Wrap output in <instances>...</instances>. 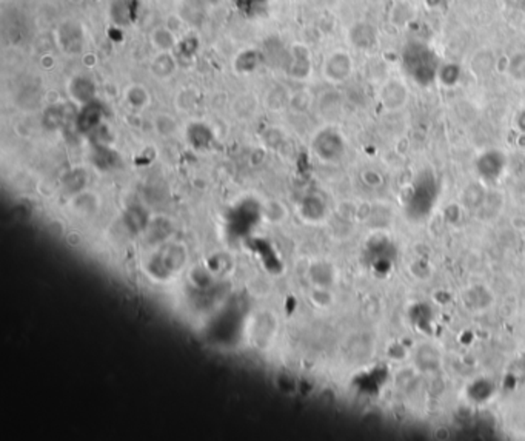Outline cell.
I'll use <instances>...</instances> for the list:
<instances>
[{"mask_svg": "<svg viewBox=\"0 0 525 441\" xmlns=\"http://www.w3.org/2000/svg\"><path fill=\"white\" fill-rule=\"evenodd\" d=\"M400 62L407 76L421 86H429L438 81L441 60L438 52L424 42H410L400 55Z\"/></svg>", "mask_w": 525, "mask_h": 441, "instance_id": "6da1fadb", "label": "cell"}, {"mask_svg": "<svg viewBox=\"0 0 525 441\" xmlns=\"http://www.w3.org/2000/svg\"><path fill=\"white\" fill-rule=\"evenodd\" d=\"M322 73L328 82L342 84L353 73V60L349 52L334 51L324 60Z\"/></svg>", "mask_w": 525, "mask_h": 441, "instance_id": "7a4b0ae2", "label": "cell"}, {"mask_svg": "<svg viewBox=\"0 0 525 441\" xmlns=\"http://www.w3.org/2000/svg\"><path fill=\"white\" fill-rule=\"evenodd\" d=\"M344 140L337 131L333 130H325L316 138L315 150L317 156L322 161H336L339 160L344 153Z\"/></svg>", "mask_w": 525, "mask_h": 441, "instance_id": "3957f363", "label": "cell"}, {"mask_svg": "<svg viewBox=\"0 0 525 441\" xmlns=\"http://www.w3.org/2000/svg\"><path fill=\"white\" fill-rule=\"evenodd\" d=\"M56 39H57L60 50L69 52V55H76V52L82 51L84 43H85V36H84L82 28H80V25L73 23V22H67L64 25H60V28L56 33Z\"/></svg>", "mask_w": 525, "mask_h": 441, "instance_id": "277c9868", "label": "cell"}, {"mask_svg": "<svg viewBox=\"0 0 525 441\" xmlns=\"http://www.w3.org/2000/svg\"><path fill=\"white\" fill-rule=\"evenodd\" d=\"M476 169L482 179L496 181L497 178H501L505 169V156L501 152H496V150L485 152L476 161Z\"/></svg>", "mask_w": 525, "mask_h": 441, "instance_id": "5b68a950", "label": "cell"}, {"mask_svg": "<svg viewBox=\"0 0 525 441\" xmlns=\"http://www.w3.org/2000/svg\"><path fill=\"white\" fill-rule=\"evenodd\" d=\"M350 42L359 50H371L378 43V30L368 22L356 23L350 30Z\"/></svg>", "mask_w": 525, "mask_h": 441, "instance_id": "8992f818", "label": "cell"}, {"mask_svg": "<svg viewBox=\"0 0 525 441\" xmlns=\"http://www.w3.org/2000/svg\"><path fill=\"white\" fill-rule=\"evenodd\" d=\"M68 93L71 99L77 104H86L94 98L96 86L91 79H88L86 76H76L68 84Z\"/></svg>", "mask_w": 525, "mask_h": 441, "instance_id": "52a82bcc", "label": "cell"}, {"mask_svg": "<svg viewBox=\"0 0 525 441\" xmlns=\"http://www.w3.org/2000/svg\"><path fill=\"white\" fill-rule=\"evenodd\" d=\"M176 69L177 64L173 52H157L153 60L149 62V73L159 81L170 79L176 73Z\"/></svg>", "mask_w": 525, "mask_h": 441, "instance_id": "ba28073f", "label": "cell"}, {"mask_svg": "<svg viewBox=\"0 0 525 441\" xmlns=\"http://www.w3.org/2000/svg\"><path fill=\"white\" fill-rule=\"evenodd\" d=\"M291 68L290 74L296 79H305L310 76V51L304 45L291 47Z\"/></svg>", "mask_w": 525, "mask_h": 441, "instance_id": "9c48e42d", "label": "cell"}, {"mask_svg": "<svg viewBox=\"0 0 525 441\" xmlns=\"http://www.w3.org/2000/svg\"><path fill=\"white\" fill-rule=\"evenodd\" d=\"M407 101V88L399 81H388L382 88V102L388 110L402 107Z\"/></svg>", "mask_w": 525, "mask_h": 441, "instance_id": "30bf717a", "label": "cell"}, {"mask_svg": "<svg viewBox=\"0 0 525 441\" xmlns=\"http://www.w3.org/2000/svg\"><path fill=\"white\" fill-rule=\"evenodd\" d=\"M149 42L157 52H173V50L177 47V36L166 28V26H157L149 34Z\"/></svg>", "mask_w": 525, "mask_h": 441, "instance_id": "8fae6325", "label": "cell"}, {"mask_svg": "<svg viewBox=\"0 0 525 441\" xmlns=\"http://www.w3.org/2000/svg\"><path fill=\"white\" fill-rule=\"evenodd\" d=\"M125 99L131 108L144 110L149 105L151 98H149V91L144 85L135 84V85H130L125 90Z\"/></svg>", "mask_w": 525, "mask_h": 441, "instance_id": "7c38bea8", "label": "cell"}, {"mask_svg": "<svg viewBox=\"0 0 525 441\" xmlns=\"http://www.w3.org/2000/svg\"><path fill=\"white\" fill-rule=\"evenodd\" d=\"M462 79V68L456 62H450V64H444L439 68L438 81L446 86H455Z\"/></svg>", "mask_w": 525, "mask_h": 441, "instance_id": "4fadbf2b", "label": "cell"}, {"mask_svg": "<svg viewBox=\"0 0 525 441\" xmlns=\"http://www.w3.org/2000/svg\"><path fill=\"white\" fill-rule=\"evenodd\" d=\"M509 74L516 82H525V51H516L509 60Z\"/></svg>", "mask_w": 525, "mask_h": 441, "instance_id": "5bb4252c", "label": "cell"}, {"mask_svg": "<svg viewBox=\"0 0 525 441\" xmlns=\"http://www.w3.org/2000/svg\"><path fill=\"white\" fill-rule=\"evenodd\" d=\"M154 130L157 131V135L166 138V136H171L176 133L177 123L170 116V114H159V116L154 119Z\"/></svg>", "mask_w": 525, "mask_h": 441, "instance_id": "9a60e30c", "label": "cell"}, {"mask_svg": "<svg viewBox=\"0 0 525 441\" xmlns=\"http://www.w3.org/2000/svg\"><path fill=\"white\" fill-rule=\"evenodd\" d=\"M165 26L170 31H173L177 38H179L181 34H182V31L185 30V22H184V19H182V17L179 14L171 13V14L166 16Z\"/></svg>", "mask_w": 525, "mask_h": 441, "instance_id": "2e32d148", "label": "cell"}, {"mask_svg": "<svg viewBox=\"0 0 525 441\" xmlns=\"http://www.w3.org/2000/svg\"><path fill=\"white\" fill-rule=\"evenodd\" d=\"M516 125H518L522 133H525V110H522L518 114V118H516Z\"/></svg>", "mask_w": 525, "mask_h": 441, "instance_id": "e0dca14e", "label": "cell"}, {"mask_svg": "<svg viewBox=\"0 0 525 441\" xmlns=\"http://www.w3.org/2000/svg\"><path fill=\"white\" fill-rule=\"evenodd\" d=\"M68 2L74 4V5H79V4H82V0H68Z\"/></svg>", "mask_w": 525, "mask_h": 441, "instance_id": "ac0fdd59", "label": "cell"}]
</instances>
